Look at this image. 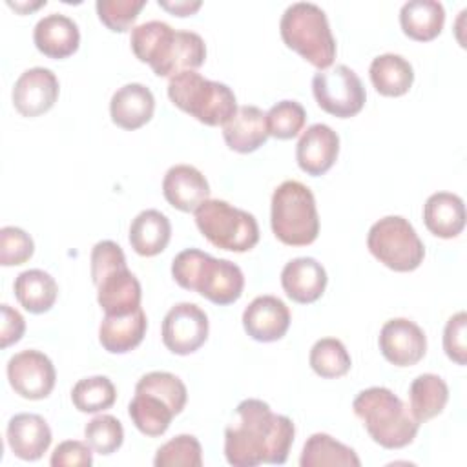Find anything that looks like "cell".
Listing matches in <instances>:
<instances>
[{
	"mask_svg": "<svg viewBox=\"0 0 467 467\" xmlns=\"http://www.w3.org/2000/svg\"><path fill=\"white\" fill-rule=\"evenodd\" d=\"M296 427L288 416L272 412L263 400L248 398L235 407L224 431V456L234 467L283 465L294 443Z\"/></svg>",
	"mask_w": 467,
	"mask_h": 467,
	"instance_id": "1",
	"label": "cell"
},
{
	"mask_svg": "<svg viewBox=\"0 0 467 467\" xmlns=\"http://www.w3.org/2000/svg\"><path fill=\"white\" fill-rule=\"evenodd\" d=\"M133 55L150 64L157 77H175L182 71H195L204 64L206 46L193 31H175L170 24L150 20L131 29Z\"/></svg>",
	"mask_w": 467,
	"mask_h": 467,
	"instance_id": "2",
	"label": "cell"
},
{
	"mask_svg": "<svg viewBox=\"0 0 467 467\" xmlns=\"http://www.w3.org/2000/svg\"><path fill=\"white\" fill-rule=\"evenodd\" d=\"M171 275L175 283L197 292L215 305L235 303L244 288L243 270L228 261L217 259L199 248H186L171 261Z\"/></svg>",
	"mask_w": 467,
	"mask_h": 467,
	"instance_id": "3",
	"label": "cell"
},
{
	"mask_svg": "<svg viewBox=\"0 0 467 467\" xmlns=\"http://www.w3.org/2000/svg\"><path fill=\"white\" fill-rule=\"evenodd\" d=\"M188 400L186 385L171 372L153 370L135 385V396L128 405L133 425L146 436H162L171 420L182 412Z\"/></svg>",
	"mask_w": 467,
	"mask_h": 467,
	"instance_id": "4",
	"label": "cell"
},
{
	"mask_svg": "<svg viewBox=\"0 0 467 467\" xmlns=\"http://www.w3.org/2000/svg\"><path fill=\"white\" fill-rule=\"evenodd\" d=\"M354 414L383 449H403L414 441L420 423L409 407L387 387H368L352 401Z\"/></svg>",
	"mask_w": 467,
	"mask_h": 467,
	"instance_id": "5",
	"label": "cell"
},
{
	"mask_svg": "<svg viewBox=\"0 0 467 467\" xmlns=\"http://www.w3.org/2000/svg\"><path fill=\"white\" fill-rule=\"evenodd\" d=\"M89 263L97 301L106 316H124L140 308V283L128 268L126 255L115 241H99L91 250Z\"/></svg>",
	"mask_w": 467,
	"mask_h": 467,
	"instance_id": "6",
	"label": "cell"
},
{
	"mask_svg": "<svg viewBox=\"0 0 467 467\" xmlns=\"http://www.w3.org/2000/svg\"><path fill=\"white\" fill-rule=\"evenodd\" d=\"M285 46L299 53L319 71L328 69L336 58V38L325 11L312 2L290 4L279 22Z\"/></svg>",
	"mask_w": 467,
	"mask_h": 467,
	"instance_id": "7",
	"label": "cell"
},
{
	"mask_svg": "<svg viewBox=\"0 0 467 467\" xmlns=\"http://www.w3.org/2000/svg\"><path fill=\"white\" fill-rule=\"evenodd\" d=\"M170 100L206 126H224L237 111L234 91L215 80L204 78L197 71H182L168 82Z\"/></svg>",
	"mask_w": 467,
	"mask_h": 467,
	"instance_id": "8",
	"label": "cell"
},
{
	"mask_svg": "<svg viewBox=\"0 0 467 467\" xmlns=\"http://www.w3.org/2000/svg\"><path fill=\"white\" fill-rule=\"evenodd\" d=\"M270 224L283 244H312L319 234V215L312 190L299 181L281 182L272 193Z\"/></svg>",
	"mask_w": 467,
	"mask_h": 467,
	"instance_id": "9",
	"label": "cell"
},
{
	"mask_svg": "<svg viewBox=\"0 0 467 467\" xmlns=\"http://www.w3.org/2000/svg\"><path fill=\"white\" fill-rule=\"evenodd\" d=\"M195 224L213 246L228 252H248L259 241V226L252 213L221 199H206L195 212Z\"/></svg>",
	"mask_w": 467,
	"mask_h": 467,
	"instance_id": "10",
	"label": "cell"
},
{
	"mask_svg": "<svg viewBox=\"0 0 467 467\" xmlns=\"http://www.w3.org/2000/svg\"><path fill=\"white\" fill-rule=\"evenodd\" d=\"M368 252L394 272H412L425 257V246L414 226L401 215L376 221L367 235Z\"/></svg>",
	"mask_w": 467,
	"mask_h": 467,
	"instance_id": "11",
	"label": "cell"
},
{
	"mask_svg": "<svg viewBox=\"0 0 467 467\" xmlns=\"http://www.w3.org/2000/svg\"><path fill=\"white\" fill-rule=\"evenodd\" d=\"M312 93L317 106L337 119L358 115L367 100L361 78L345 64L317 71L312 78Z\"/></svg>",
	"mask_w": 467,
	"mask_h": 467,
	"instance_id": "12",
	"label": "cell"
},
{
	"mask_svg": "<svg viewBox=\"0 0 467 467\" xmlns=\"http://www.w3.org/2000/svg\"><path fill=\"white\" fill-rule=\"evenodd\" d=\"M208 316L195 303H177L171 306L162 319V343L164 347L177 354L188 356L199 350L208 339Z\"/></svg>",
	"mask_w": 467,
	"mask_h": 467,
	"instance_id": "13",
	"label": "cell"
},
{
	"mask_svg": "<svg viewBox=\"0 0 467 467\" xmlns=\"http://www.w3.org/2000/svg\"><path fill=\"white\" fill-rule=\"evenodd\" d=\"M11 389L26 400H44L51 394L57 372L53 361L40 350H20L7 361Z\"/></svg>",
	"mask_w": 467,
	"mask_h": 467,
	"instance_id": "14",
	"label": "cell"
},
{
	"mask_svg": "<svg viewBox=\"0 0 467 467\" xmlns=\"http://www.w3.org/2000/svg\"><path fill=\"white\" fill-rule=\"evenodd\" d=\"M379 350L394 367H412L427 352L425 332L407 317L389 319L379 330Z\"/></svg>",
	"mask_w": 467,
	"mask_h": 467,
	"instance_id": "15",
	"label": "cell"
},
{
	"mask_svg": "<svg viewBox=\"0 0 467 467\" xmlns=\"http://www.w3.org/2000/svg\"><path fill=\"white\" fill-rule=\"evenodd\" d=\"M60 84L57 75L47 67L26 69L13 86V106L24 117H38L49 111L58 99Z\"/></svg>",
	"mask_w": 467,
	"mask_h": 467,
	"instance_id": "16",
	"label": "cell"
},
{
	"mask_svg": "<svg viewBox=\"0 0 467 467\" xmlns=\"http://www.w3.org/2000/svg\"><path fill=\"white\" fill-rule=\"evenodd\" d=\"M339 153V135L327 124L308 126L297 140L296 161L299 168L312 177L325 175Z\"/></svg>",
	"mask_w": 467,
	"mask_h": 467,
	"instance_id": "17",
	"label": "cell"
},
{
	"mask_svg": "<svg viewBox=\"0 0 467 467\" xmlns=\"http://www.w3.org/2000/svg\"><path fill=\"white\" fill-rule=\"evenodd\" d=\"M243 327L259 343L277 341L288 332L290 310L275 296H257L243 312Z\"/></svg>",
	"mask_w": 467,
	"mask_h": 467,
	"instance_id": "18",
	"label": "cell"
},
{
	"mask_svg": "<svg viewBox=\"0 0 467 467\" xmlns=\"http://www.w3.org/2000/svg\"><path fill=\"white\" fill-rule=\"evenodd\" d=\"M5 438L13 454L26 462L42 458L53 440L47 421L33 412L15 414L7 423Z\"/></svg>",
	"mask_w": 467,
	"mask_h": 467,
	"instance_id": "19",
	"label": "cell"
},
{
	"mask_svg": "<svg viewBox=\"0 0 467 467\" xmlns=\"http://www.w3.org/2000/svg\"><path fill=\"white\" fill-rule=\"evenodd\" d=\"M327 270L314 257H296L281 270V286L285 294L301 305L317 301L327 288Z\"/></svg>",
	"mask_w": 467,
	"mask_h": 467,
	"instance_id": "20",
	"label": "cell"
},
{
	"mask_svg": "<svg viewBox=\"0 0 467 467\" xmlns=\"http://www.w3.org/2000/svg\"><path fill=\"white\" fill-rule=\"evenodd\" d=\"M164 199L181 212H195L210 199V184L206 177L190 164L171 166L162 179Z\"/></svg>",
	"mask_w": 467,
	"mask_h": 467,
	"instance_id": "21",
	"label": "cell"
},
{
	"mask_svg": "<svg viewBox=\"0 0 467 467\" xmlns=\"http://www.w3.org/2000/svg\"><path fill=\"white\" fill-rule=\"evenodd\" d=\"M33 42L36 49L55 60L71 57L80 44V31L73 18L51 13L42 16L33 29Z\"/></svg>",
	"mask_w": 467,
	"mask_h": 467,
	"instance_id": "22",
	"label": "cell"
},
{
	"mask_svg": "<svg viewBox=\"0 0 467 467\" xmlns=\"http://www.w3.org/2000/svg\"><path fill=\"white\" fill-rule=\"evenodd\" d=\"M155 99L150 88L139 82H130L119 88L109 100V115L115 126L133 131L151 120Z\"/></svg>",
	"mask_w": 467,
	"mask_h": 467,
	"instance_id": "23",
	"label": "cell"
},
{
	"mask_svg": "<svg viewBox=\"0 0 467 467\" xmlns=\"http://www.w3.org/2000/svg\"><path fill=\"white\" fill-rule=\"evenodd\" d=\"M266 113L257 106H241L235 115L223 126L226 146L237 153H252L268 139Z\"/></svg>",
	"mask_w": 467,
	"mask_h": 467,
	"instance_id": "24",
	"label": "cell"
},
{
	"mask_svg": "<svg viewBox=\"0 0 467 467\" xmlns=\"http://www.w3.org/2000/svg\"><path fill=\"white\" fill-rule=\"evenodd\" d=\"M148 328L142 308L124 316H106L99 327V341L109 354H126L140 345Z\"/></svg>",
	"mask_w": 467,
	"mask_h": 467,
	"instance_id": "25",
	"label": "cell"
},
{
	"mask_svg": "<svg viewBox=\"0 0 467 467\" xmlns=\"http://www.w3.org/2000/svg\"><path fill=\"white\" fill-rule=\"evenodd\" d=\"M423 223L436 237H458L465 228L463 199L451 192L432 193L423 204Z\"/></svg>",
	"mask_w": 467,
	"mask_h": 467,
	"instance_id": "26",
	"label": "cell"
},
{
	"mask_svg": "<svg viewBox=\"0 0 467 467\" xmlns=\"http://www.w3.org/2000/svg\"><path fill=\"white\" fill-rule=\"evenodd\" d=\"M445 24V9L438 0H410L400 9L403 33L416 42L434 40Z\"/></svg>",
	"mask_w": 467,
	"mask_h": 467,
	"instance_id": "27",
	"label": "cell"
},
{
	"mask_svg": "<svg viewBox=\"0 0 467 467\" xmlns=\"http://www.w3.org/2000/svg\"><path fill=\"white\" fill-rule=\"evenodd\" d=\"M171 237L170 219L159 210H142L130 224V244L142 257L161 254Z\"/></svg>",
	"mask_w": 467,
	"mask_h": 467,
	"instance_id": "28",
	"label": "cell"
},
{
	"mask_svg": "<svg viewBox=\"0 0 467 467\" xmlns=\"http://www.w3.org/2000/svg\"><path fill=\"white\" fill-rule=\"evenodd\" d=\"M370 82L383 97H401L414 82V69L407 58L396 53L378 55L368 67Z\"/></svg>",
	"mask_w": 467,
	"mask_h": 467,
	"instance_id": "29",
	"label": "cell"
},
{
	"mask_svg": "<svg viewBox=\"0 0 467 467\" xmlns=\"http://www.w3.org/2000/svg\"><path fill=\"white\" fill-rule=\"evenodd\" d=\"M13 290L20 306L31 314H44L51 310L58 296L57 281L40 268L20 272L13 283Z\"/></svg>",
	"mask_w": 467,
	"mask_h": 467,
	"instance_id": "30",
	"label": "cell"
},
{
	"mask_svg": "<svg viewBox=\"0 0 467 467\" xmlns=\"http://www.w3.org/2000/svg\"><path fill=\"white\" fill-rule=\"evenodd\" d=\"M449 401V387L438 374H420L409 387L410 414L418 423H425L443 412Z\"/></svg>",
	"mask_w": 467,
	"mask_h": 467,
	"instance_id": "31",
	"label": "cell"
},
{
	"mask_svg": "<svg viewBox=\"0 0 467 467\" xmlns=\"http://www.w3.org/2000/svg\"><path fill=\"white\" fill-rule=\"evenodd\" d=\"M301 467H359L361 462L354 449L348 445L337 441L330 434L325 432H316L312 434L301 451L299 458Z\"/></svg>",
	"mask_w": 467,
	"mask_h": 467,
	"instance_id": "32",
	"label": "cell"
},
{
	"mask_svg": "<svg viewBox=\"0 0 467 467\" xmlns=\"http://www.w3.org/2000/svg\"><path fill=\"white\" fill-rule=\"evenodd\" d=\"M308 361L312 370L325 379L341 378L352 367L350 354L347 352L345 345L336 337L317 339L310 348Z\"/></svg>",
	"mask_w": 467,
	"mask_h": 467,
	"instance_id": "33",
	"label": "cell"
},
{
	"mask_svg": "<svg viewBox=\"0 0 467 467\" xmlns=\"http://www.w3.org/2000/svg\"><path fill=\"white\" fill-rule=\"evenodd\" d=\"M117 400L115 385L108 376H89L78 379L71 389V401L80 412H102Z\"/></svg>",
	"mask_w": 467,
	"mask_h": 467,
	"instance_id": "34",
	"label": "cell"
},
{
	"mask_svg": "<svg viewBox=\"0 0 467 467\" xmlns=\"http://www.w3.org/2000/svg\"><path fill=\"white\" fill-rule=\"evenodd\" d=\"M155 467H201L202 449L195 436L179 434L161 445L153 458Z\"/></svg>",
	"mask_w": 467,
	"mask_h": 467,
	"instance_id": "35",
	"label": "cell"
},
{
	"mask_svg": "<svg viewBox=\"0 0 467 467\" xmlns=\"http://www.w3.org/2000/svg\"><path fill=\"white\" fill-rule=\"evenodd\" d=\"M306 122V111L297 100H281L274 104L266 113L268 135L286 140L303 131Z\"/></svg>",
	"mask_w": 467,
	"mask_h": 467,
	"instance_id": "36",
	"label": "cell"
},
{
	"mask_svg": "<svg viewBox=\"0 0 467 467\" xmlns=\"http://www.w3.org/2000/svg\"><path fill=\"white\" fill-rule=\"evenodd\" d=\"M86 443L99 454H113L124 441L122 423L111 414H99L84 427Z\"/></svg>",
	"mask_w": 467,
	"mask_h": 467,
	"instance_id": "37",
	"label": "cell"
},
{
	"mask_svg": "<svg viewBox=\"0 0 467 467\" xmlns=\"http://www.w3.org/2000/svg\"><path fill=\"white\" fill-rule=\"evenodd\" d=\"M146 5V0H97L95 9L99 15V20L115 33L128 31L142 7Z\"/></svg>",
	"mask_w": 467,
	"mask_h": 467,
	"instance_id": "38",
	"label": "cell"
},
{
	"mask_svg": "<svg viewBox=\"0 0 467 467\" xmlns=\"http://www.w3.org/2000/svg\"><path fill=\"white\" fill-rule=\"evenodd\" d=\"M35 254L31 235L18 226H4L0 230V265L16 266L29 261Z\"/></svg>",
	"mask_w": 467,
	"mask_h": 467,
	"instance_id": "39",
	"label": "cell"
},
{
	"mask_svg": "<svg viewBox=\"0 0 467 467\" xmlns=\"http://www.w3.org/2000/svg\"><path fill=\"white\" fill-rule=\"evenodd\" d=\"M443 350L456 365L467 363V314L463 310L447 319L443 328Z\"/></svg>",
	"mask_w": 467,
	"mask_h": 467,
	"instance_id": "40",
	"label": "cell"
},
{
	"mask_svg": "<svg viewBox=\"0 0 467 467\" xmlns=\"http://www.w3.org/2000/svg\"><path fill=\"white\" fill-rule=\"evenodd\" d=\"M91 451L86 441L66 440L55 447L49 463L53 467H89L93 463Z\"/></svg>",
	"mask_w": 467,
	"mask_h": 467,
	"instance_id": "41",
	"label": "cell"
},
{
	"mask_svg": "<svg viewBox=\"0 0 467 467\" xmlns=\"http://www.w3.org/2000/svg\"><path fill=\"white\" fill-rule=\"evenodd\" d=\"M2 323H0V347L7 348L13 343H18L26 332V321L22 317V314L9 306V305H2Z\"/></svg>",
	"mask_w": 467,
	"mask_h": 467,
	"instance_id": "42",
	"label": "cell"
},
{
	"mask_svg": "<svg viewBox=\"0 0 467 467\" xmlns=\"http://www.w3.org/2000/svg\"><path fill=\"white\" fill-rule=\"evenodd\" d=\"M201 2L195 0V2H188V0H175V2H164V0H159V7L170 11L171 15L175 16H190L193 13H197L201 9Z\"/></svg>",
	"mask_w": 467,
	"mask_h": 467,
	"instance_id": "43",
	"label": "cell"
},
{
	"mask_svg": "<svg viewBox=\"0 0 467 467\" xmlns=\"http://www.w3.org/2000/svg\"><path fill=\"white\" fill-rule=\"evenodd\" d=\"M7 4H9L11 7H15L16 11H20V13H26L27 9H29V11H33V9H38V7L46 5V0H40V2H36L35 5H31V4H18V2H15V4H13V2H7Z\"/></svg>",
	"mask_w": 467,
	"mask_h": 467,
	"instance_id": "44",
	"label": "cell"
}]
</instances>
